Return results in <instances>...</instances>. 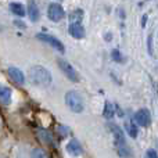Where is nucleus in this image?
<instances>
[{
  "label": "nucleus",
  "instance_id": "nucleus-1",
  "mask_svg": "<svg viewBox=\"0 0 158 158\" xmlns=\"http://www.w3.org/2000/svg\"><path fill=\"white\" fill-rule=\"evenodd\" d=\"M28 78H29L31 83L39 87H46L52 83V74L42 65L32 67L28 72Z\"/></svg>",
  "mask_w": 158,
  "mask_h": 158
},
{
  "label": "nucleus",
  "instance_id": "nucleus-2",
  "mask_svg": "<svg viewBox=\"0 0 158 158\" xmlns=\"http://www.w3.org/2000/svg\"><path fill=\"white\" fill-rule=\"evenodd\" d=\"M65 104L72 112H82L83 111V100L82 96L77 90H69L65 94Z\"/></svg>",
  "mask_w": 158,
  "mask_h": 158
},
{
  "label": "nucleus",
  "instance_id": "nucleus-3",
  "mask_svg": "<svg viewBox=\"0 0 158 158\" xmlns=\"http://www.w3.org/2000/svg\"><path fill=\"white\" fill-rule=\"evenodd\" d=\"M58 67H60V69L64 72V75H65V77L68 78L69 81H72V82H79V75H78L77 69H75L74 67H72L71 64L68 63V61H65V60H58Z\"/></svg>",
  "mask_w": 158,
  "mask_h": 158
},
{
  "label": "nucleus",
  "instance_id": "nucleus-4",
  "mask_svg": "<svg viewBox=\"0 0 158 158\" xmlns=\"http://www.w3.org/2000/svg\"><path fill=\"white\" fill-rule=\"evenodd\" d=\"M65 15V11L61 7V4H57V3H53V4L49 6L47 8V17L49 19H52L53 22H60L61 19Z\"/></svg>",
  "mask_w": 158,
  "mask_h": 158
},
{
  "label": "nucleus",
  "instance_id": "nucleus-5",
  "mask_svg": "<svg viewBox=\"0 0 158 158\" xmlns=\"http://www.w3.org/2000/svg\"><path fill=\"white\" fill-rule=\"evenodd\" d=\"M38 39H40L42 42H46V43H49L50 46L53 47V49L58 50L60 53H64V52H65V47H64V44L61 43V42L58 40L57 38H54V36L46 35V33H39V35H38Z\"/></svg>",
  "mask_w": 158,
  "mask_h": 158
},
{
  "label": "nucleus",
  "instance_id": "nucleus-6",
  "mask_svg": "<svg viewBox=\"0 0 158 158\" xmlns=\"http://www.w3.org/2000/svg\"><path fill=\"white\" fill-rule=\"evenodd\" d=\"M133 119H135V123H137V125L142 126V128H146V126H148L151 122V115H150V112H148V110L142 108L135 114Z\"/></svg>",
  "mask_w": 158,
  "mask_h": 158
},
{
  "label": "nucleus",
  "instance_id": "nucleus-7",
  "mask_svg": "<svg viewBox=\"0 0 158 158\" xmlns=\"http://www.w3.org/2000/svg\"><path fill=\"white\" fill-rule=\"evenodd\" d=\"M68 32L72 38L75 39H83L85 38V28L82 22H69Z\"/></svg>",
  "mask_w": 158,
  "mask_h": 158
},
{
  "label": "nucleus",
  "instance_id": "nucleus-8",
  "mask_svg": "<svg viewBox=\"0 0 158 158\" xmlns=\"http://www.w3.org/2000/svg\"><path fill=\"white\" fill-rule=\"evenodd\" d=\"M8 77L13 82H15L17 85H24L25 83V75L22 74L21 69L15 68V67H10L8 68Z\"/></svg>",
  "mask_w": 158,
  "mask_h": 158
},
{
  "label": "nucleus",
  "instance_id": "nucleus-9",
  "mask_svg": "<svg viewBox=\"0 0 158 158\" xmlns=\"http://www.w3.org/2000/svg\"><path fill=\"white\" fill-rule=\"evenodd\" d=\"M28 17L32 22H36L40 17V13H39V8H38V4L35 3V0H31L29 4H28Z\"/></svg>",
  "mask_w": 158,
  "mask_h": 158
},
{
  "label": "nucleus",
  "instance_id": "nucleus-10",
  "mask_svg": "<svg viewBox=\"0 0 158 158\" xmlns=\"http://www.w3.org/2000/svg\"><path fill=\"white\" fill-rule=\"evenodd\" d=\"M67 151H68L71 156H74V157H78V156H81L82 154V146L79 144V142L78 140H75V139H72L71 142L67 144Z\"/></svg>",
  "mask_w": 158,
  "mask_h": 158
},
{
  "label": "nucleus",
  "instance_id": "nucleus-11",
  "mask_svg": "<svg viewBox=\"0 0 158 158\" xmlns=\"http://www.w3.org/2000/svg\"><path fill=\"white\" fill-rule=\"evenodd\" d=\"M110 128L112 129V135H114V139H115V144L119 147V146H125V139H123V135L122 131L118 128L117 125H110Z\"/></svg>",
  "mask_w": 158,
  "mask_h": 158
},
{
  "label": "nucleus",
  "instance_id": "nucleus-12",
  "mask_svg": "<svg viewBox=\"0 0 158 158\" xmlns=\"http://www.w3.org/2000/svg\"><path fill=\"white\" fill-rule=\"evenodd\" d=\"M0 103L8 106L11 103V89L7 86H0Z\"/></svg>",
  "mask_w": 158,
  "mask_h": 158
},
{
  "label": "nucleus",
  "instance_id": "nucleus-13",
  "mask_svg": "<svg viewBox=\"0 0 158 158\" xmlns=\"http://www.w3.org/2000/svg\"><path fill=\"white\" fill-rule=\"evenodd\" d=\"M10 11L17 17H24L25 15V8L21 3H11L10 4Z\"/></svg>",
  "mask_w": 158,
  "mask_h": 158
},
{
  "label": "nucleus",
  "instance_id": "nucleus-14",
  "mask_svg": "<svg viewBox=\"0 0 158 158\" xmlns=\"http://www.w3.org/2000/svg\"><path fill=\"white\" fill-rule=\"evenodd\" d=\"M125 129H126V132H128V135L131 137H136L137 136V128H136L135 121H126L125 122Z\"/></svg>",
  "mask_w": 158,
  "mask_h": 158
},
{
  "label": "nucleus",
  "instance_id": "nucleus-15",
  "mask_svg": "<svg viewBox=\"0 0 158 158\" xmlns=\"http://www.w3.org/2000/svg\"><path fill=\"white\" fill-rule=\"evenodd\" d=\"M82 18H83V11L75 10L69 15V22H82Z\"/></svg>",
  "mask_w": 158,
  "mask_h": 158
},
{
  "label": "nucleus",
  "instance_id": "nucleus-16",
  "mask_svg": "<svg viewBox=\"0 0 158 158\" xmlns=\"http://www.w3.org/2000/svg\"><path fill=\"white\" fill-rule=\"evenodd\" d=\"M118 156L122 157V158H132L133 157L132 156V153H131V150L126 147V144L125 146H119V147H118Z\"/></svg>",
  "mask_w": 158,
  "mask_h": 158
},
{
  "label": "nucleus",
  "instance_id": "nucleus-17",
  "mask_svg": "<svg viewBox=\"0 0 158 158\" xmlns=\"http://www.w3.org/2000/svg\"><path fill=\"white\" fill-rule=\"evenodd\" d=\"M104 117L111 119L114 117V108H112V104L111 103H106V108H104Z\"/></svg>",
  "mask_w": 158,
  "mask_h": 158
},
{
  "label": "nucleus",
  "instance_id": "nucleus-18",
  "mask_svg": "<svg viewBox=\"0 0 158 158\" xmlns=\"http://www.w3.org/2000/svg\"><path fill=\"white\" fill-rule=\"evenodd\" d=\"M31 158H47V156L42 148H33V151L31 153Z\"/></svg>",
  "mask_w": 158,
  "mask_h": 158
},
{
  "label": "nucleus",
  "instance_id": "nucleus-19",
  "mask_svg": "<svg viewBox=\"0 0 158 158\" xmlns=\"http://www.w3.org/2000/svg\"><path fill=\"white\" fill-rule=\"evenodd\" d=\"M111 57H112V60L117 61V63H122L123 61V56L121 54L119 50H114V52L111 53Z\"/></svg>",
  "mask_w": 158,
  "mask_h": 158
},
{
  "label": "nucleus",
  "instance_id": "nucleus-20",
  "mask_svg": "<svg viewBox=\"0 0 158 158\" xmlns=\"http://www.w3.org/2000/svg\"><path fill=\"white\" fill-rule=\"evenodd\" d=\"M39 136H42V139L44 140L46 143H50L52 142V136H50V133H47V132H44V131H39Z\"/></svg>",
  "mask_w": 158,
  "mask_h": 158
},
{
  "label": "nucleus",
  "instance_id": "nucleus-21",
  "mask_svg": "<svg viewBox=\"0 0 158 158\" xmlns=\"http://www.w3.org/2000/svg\"><path fill=\"white\" fill-rule=\"evenodd\" d=\"M58 133H61V137L67 136V135H68V128H65V126H58Z\"/></svg>",
  "mask_w": 158,
  "mask_h": 158
},
{
  "label": "nucleus",
  "instance_id": "nucleus-22",
  "mask_svg": "<svg viewBox=\"0 0 158 158\" xmlns=\"http://www.w3.org/2000/svg\"><path fill=\"white\" fill-rule=\"evenodd\" d=\"M147 157L148 158H158V154L156 150H148L147 151Z\"/></svg>",
  "mask_w": 158,
  "mask_h": 158
},
{
  "label": "nucleus",
  "instance_id": "nucleus-23",
  "mask_svg": "<svg viewBox=\"0 0 158 158\" xmlns=\"http://www.w3.org/2000/svg\"><path fill=\"white\" fill-rule=\"evenodd\" d=\"M14 24H15V25H19V28H25V25L22 24V22H17V21H15Z\"/></svg>",
  "mask_w": 158,
  "mask_h": 158
}]
</instances>
